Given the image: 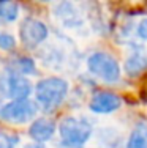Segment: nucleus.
<instances>
[{"label":"nucleus","mask_w":147,"mask_h":148,"mask_svg":"<svg viewBox=\"0 0 147 148\" xmlns=\"http://www.w3.org/2000/svg\"><path fill=\"white\" fill-rule=\"evenodd\" d=\"M68 93V82L60 77H46L35 87L37 104L43 110H54L63 103Z\"/></svg>","instance_id":"nucleus-1"},{"label":"nucleus","mask_w":147,"mask_h":148,"mask_svg":"<svg viewBox=\"0 0 147 148\" xmlns=\"http://www.w3.org/2000/svg\"><path fill=\"white\" fill-rule=\"evenodd\" d=\"M92 123L86 117H65L59 125L60 140L68 148H81L92 137Z\"/></svg>","instance_id":"nucleus-2"},{"label":"nucleus","mask_w":147,"mask_h":148,"mask_svg":"<svg viewBox=\"0 0 147 148\" xmlns=\"http://www.w3.org/2000/svg\"><path fill=\"white\" fill-rule=\"evenodd\" d=\"M87 68L95 77L103 82L112 84L120 77V66L112 55L106 52H95L87 58Z\"/></svg>","instance_id":"nucleus-3"},{"label":"nucleus","mask_w":147,"mask_h":148,"mask_svg":"<svg viewBox=\"0 0 147 148\" xmlns=\"http://www.w3.org/2000/svg\"><path fill=\"white\" fill-rule=\"evenodd\" d=\"M0 93L10 99H26L32 93V84L13 68L0 73Z\"/></svg>","instance_id":"nucleus-4"},{"label":"nucleus","mask_w":147,"mask_h":148,"mask_svg":"<svg viewBox=\"0 0 147 148\" xmlns=\"http://www.w3.org/2000/svg\"><path fill=\"white\" fill-rule=\"evenodd\" d=\"M38 112V104L30 101L29 98L26 99H13L5 106L0 107V117L5 121L13 123V125H22L29 123L35 118Z\"/></svg>","instance_id":"nucleus-5"},{"label":"nucleus","mask_w":147,"mask_h":148,"mask_svg":"<svg viewBox=\"0 0 147 148\" xmlns=\"http://www.w3.org/2000/svg\"><path fill=\"white\" fill-rule=\"evenodd\" d=\"M49 32L48 27L44 25L41 21L33 19V17H27L22 21L19 27V36L21 43L26 46L27 49H35L38 47L43 41H46Z\"/></svg>","instance_id":"nucleus-6"},{"label":"nucleus","mask_w":147,"mask_h":148,"mask_svg":"<svg viewBox=\"0 0 147 148\" xmlns=\"http://www.w3.org/2000/svg\"><path fill=\"white\" fill-rule=\"evenodd\" d=\"M54 14L59 19V22H62V25L68 27V29H79L84 24L81 11L71 0L59 2L57 6L54 8Z\"/></svg>","instance_id":"nucleus-7"},{"label":"nucleus","mask_w":147,"mask_h":148,"mask_svg":"<svg viewBox=\"0 0 147 148\" xmlns=\"http://www.w3.org/2000/svg\"><path fill=\"white\" fill-rule=\"evenodd\" d=\"M122 101L117 95L109 93V91H100V93L93 95L90 99V110L95 114H112L120 107Z\"/></svg>","instance_id":"nucleus-8"},{"label":"nucleus","mask_w":147,"mask_h":148,"mask_svg":"<svg viewBox=\"0 0 147 148\" xmlns=\"http://www.w3.org/2000/svg\"><path fill=\"white\" fill-rule=\"evenodd\" d=\"M54 132H55V123L51 118H46V117L33 120L29 128L30 137L38 143H44L48 140H51Z\"/></svg>","instance_id":"nucleus-9"},{"label":"nucleus","mask_w":147,"mask_h":148,"mask_svg":"<svg viewBox=\"0 0 147 148\" xmlns=\"http://www.w3.org/2000/svg\"><path fill=\"white\" fill-rule=\"evenodd\" d=\"M147 69V52L141 46H135L125 62V71L128 76H139Z\"/></svg>","instance_id":"nucleus-10"},{"label":"nucleus","mask_w":147,"mask_h":148,"mask_svg":"<svg viewBox=\"0 0 147 148\" xmlns=\"http://www.w3.org/2000/svg\"><path fill=\"white\" fill-rule=\"evenodd\" d=\"M127 148H147V125L138 123L128 137Z\"/></svg>","instance_id":"nucleus-11"},{"label":"nucleus","mask_w":147,"mask_h":148,"mask_svg":"<svg viewBox=\"0 0 147 148\" xmlns=\"http://www.w3.org/2000/svg\"><path fill=\"white\" fill-rule=\"evenodd\" d=\"M19 16V5L14 0H0V22H13Z\"/></svg>","instance_id":"nucleus-12"},{"label":"nucleus","mask_w":147,"mask_h":148,"mask_svg":"<svg viewBox=\"0 0 147 148\" xmlns=\"http://www.w3.org/2000/svg\"><path fill=\"white\" fill-rule=\"evenodd\" d=\"M13 69L21 73V74H30L35 71V63H33V60L22 57V58H17L14 62V68Z\"/></svg>","instance_id":"nucleus-13"},{"label":"nucleus","mask_w":147,"mask_h":148,"mask_svg":"<svg viewBox=\"0 0 147 148\" xmlns=\"http://www.w3.org/2000/svg\"><path fill=\"white\" fill-rule=\"evenodd\" d=\"M16 46V40L11 33L6 32H0V49L2 51H11Z\"/></svg>","instance_id":"nucleus-14"},{"label":"nucleus","mask_w":147,"mask_h":148,"mask_svg":"<svg viewBox=\"0 0 147 148\" xmlns=\"http://www.w3.org/2000/svg\"><path fill=\"white\" fill-rule=\"evenodd\" d=\"M17 137L0 131V148H16L17 147Z\"/></svg>","instance_id":"nucleus-15"},{"label":"nucleus","mask_w":147,"mask_h":148,"mask_svg":"<svg viewBox=\"0 0 147 148\" xmlns=\"http://www.w3.org/2000/svg\"><path fill=\"white\" fill-rule=\"evenodd\" d=\"M136 33H138V36L141 38V40H147V19H144V21L139 22Z\"/></svg>","instance_id":"nucleus-16"},{"label":"nucleus","mask_w":147,"mask_h":148,"mask_svg":"<svg viewBox=\"0 0 147 148\" xmlns=\"http://www.w3.org/2000/svg\"><path fill=\"white\" fill-rule=\"evenodd\" d=\"M24 148H44L41 143H38V142H35V143H30V145H26Z\"/></svg>","instance_id":"nucleus-17"},{"label":"nucleus","mask_w":147,"mask_h":148,"mask_svg":"<svg viewBox=\"0 0 147 148\" xmlns=\"http://www.w3.org/2000/svg\"><path fill=\"white\" fill-rule=\"evenodd\" d=\"M35 2H41V3H46V2H51V0H35Z\"/></svg>","instance_id":"nucleus-18"}]
</instances>
